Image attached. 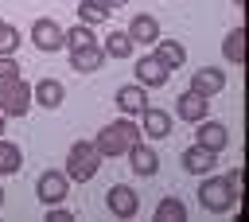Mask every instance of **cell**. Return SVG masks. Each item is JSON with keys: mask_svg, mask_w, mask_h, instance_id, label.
Segmentation results:
<instances>
[{"mask_svg": "<svg viewBox=\"0 0 249 222\" xmlns=\"http://www.w3.org/2000/svg\"><path fill=\"white\" fill-rule=\"evenodd\" d=\"M237 195H241V167L222 171V175H206V179L198 183V203H202V210H210V214L233 210V206H237Z\"/></svg>", "mask_w": 249, "mask_h": 222, "instance_id": "cell-1", "label": "cell"}, {"mask_svg": "<svg viewBox=\"0 0 249 222\" xmlns=\"http://www.w3.org/2000/svg\"><path fill=\"white\" fill-rule=\"evenodd\" d=\"M132 140H140V125L132 121V117H117V121H109V125H101L97 129V136H93V148L101 152V160H113V156H124L128 148H132Z\"/></svg>", "mask_w": 249, "mask_h": 222, "instance_id": "cell-2", "label": "cell"}, {"mask_svg": "<svg viewBox=\"0 0 249 222\" xmlns=\"http://www.w3.org/2000/svg\"><path fill=\"white\" fill-rule=\"evenodd\" d=\"M101 171V152L93 148V140H74L66 148V179L70 183H89Z\"/></svg>", "mask_w": 249, "mask_h": 222, "instance_id": "cell-3", "label": "cell"}, {"mask_svg": "<svg viewBox=\"0 0 249 222\" xmlns=\"http://www.w3.org/2000/svg\"><path fill=\"white\" fill-rule=\"evenodd\" d=\"M0 113L4 117H27L31 113V82L27 78H8L0 82Z\"/></svg>", "mask_w": 249, "mask_h": 222, "instance_id": "cell-4", "label": "cell"}, {"mask_svg": "<svg viewBox=\"0 0 249 222\" xmlns=\"http://www.w3.org/2000/svg\"><path fill=\"white\" fill-rule=\"evenodd\" d=\"M66 191H70V179H66V171H54V167L39 171V179H35V199H39L43 206L66 203Z\"/></svg>", "mask_w": 249, "mask_h": 222, "instance_id": "cell-5", "label": "cell"}, {"mask_svg": "<svg viewBox=\"0 0 249 222\" xmlns=\"http://www.w3.org/2000/svg\"><path fill=\"white\" fill-rule=\"evenodd\" d=\"M105 206H109L113 218H136V210H140V195H136L128 183H113V187L105 191Z\"/></svg>", "mask_w": 249, "mask_h": 222, "instance_id": "cell-6", "label": "cell"}, {"mask_svg": "<svg viewBox=\"0 0 249 222\" xmlns=\"http://www.w3.org/2000/svg\"><path fill=\"white\" fill-rule=\"evenodd\" d=\"M132 74H136V82H140L144 90H160V86H167L171 66H167V62H160L156 55H144V58H136Z\"/></svg>", "mask_w": 249, "mask_h": 222, "instance_id": "cell-7", "label": "cell"}, {"mask_svg": "<svg viewBox=\"0 0 249 222\" xmlns=\"http://www.w3.org/2000/svg\"><path fill=\"white\" fill-rule=\"evenodd\" d=\"M31 43L39 47V51H62V23L58 19H51V16H39L35 23H31Z\"/></svg>", "mask_w": 249, "mask_h": 222, "instance_id": "cell-8", "label": "cell"}, {"mask_svg": "<svg viewBox=\"0 0 249 222\" xmlns=\"http://www.w3.org/2000/svg\"><path fill=\"white\" fill-rule=\"evenodd\" d=\"M128 39H132L136 47H152V43L160 39V19H156L152 12H136V16L128 19Z\"/></svg>", "mask_w": 249, "mask_h": 222, "instance_id": "cell-9", "label": "cell"}, {"mask_svg": "<svg viewBox=\"0 0 249 222\" xmlns=\"http://www.w3.org/2000/svg\"><path fill=\"white\" fill-rule=\"evenodd\" d=\"M31 101H35L39 109H58V105L66 101V86H62L58 78H39V82L31 86Z\"/></svg>", "mask_w": 249, "mask_h": 222, "instance_id": "cell-10", "label": "cell"}, {"mask_svg": "<svg viewBox=\"0 0 249 222\" xmlns=\"http://www.w3.org/2000/svg\"><path fill=\"white\" fill-rule=\"evenodd\" d=\"M195 144H202V148H210V152H222L226 144H230V129L222 125V121H198L195 125Z\"/></svg>", "mask_w": 249, "mask_h": 222, "instance_id": "cell-11", "label": "cell"}, {"mask_svg": "<svg viewBox=\"0 0 249 222\" xmlns=\"http://www.w3.org/2000/svg\"><path fill=\"white\" fill-rule=\"evenodd\" d=\"M124 156H128V164H132L136 175H156V171H160V152H156L148 140H132V148H128Z\"/></svg>", "mask_w": 249, "mask_h": 222, "instance_id": "cell-12", "label": "cell"}, {"mask_svg": "<svg viewBox=\"0 0 249 222\" xmlns=\"http://www.w3.org/2000/svg\"><path fill=\"white\" fill-rule=\"evenodd\" d=\"M187 90H195V93H202V97H214V93L226 90V74H222L218 66H198V70L191 74V86H187Z\"/></svg>", "mask_w": 249, "mask_h": 222, "instance_id": "cell-13", "label": "cell"}, {"mask_svg": "<svg viewBox=\"0 0 249 222\" xmlns=\"http://www.w3.org/2000/svg\"><path fill=\"white\" fill-rule=\"evenodd\" d=\"M206 109H210V97H202V93H195V90H183V93L175 97V113H179L187 125H198V121L206 117Z\"/></svg>", "mask_w": 249, "mask_h": 222, "instance_id": "cell-14", "label": "cell"}, {"mask_svg": "<svg viewBox=\"0 0 249 222\" xmlns=\"http://www.w3.org/2000/svg\"><path fill=\"white\" fill-rule=\"evenodd\" d=\"M171 132V113L167 109H152V105H144V113H140V136H148V140H163Z\"/></svg>", "mask_w": 249, "mask_h": 222, "instance_id": "cell-15", "label": "cell"}, {"mask_svg": "<svg viewBox=\"0 0 249 222\" xmlns=\"http://www.w3.org/2000/svg\"><path fill=\"white\" fill-rule=\"evenodd\" d=\"M179 164H183V171H191V175H206V171L218 167V152H210V148H202V144H191V148L179 156Z\"/></svg>", "mask_w": 249, "mask_h": 222, "instance_id": "cell-16", "label": "cell"}, {"mask_svg": "<svg viewBox=\"0 0 249 222\" xmlns=\"http://www.w3.org/2000/svg\"><path fill=\"white\" fill-rule=\"evenodd\" d=\"M144 105H148V90H144L140 82H132V86H121V90H117V109H121L124 117H140V113H144Z\"/></svg>", "mask_w": 249, "mask_h": 222, "instance_id": "cell-17", "label": "cell"}, {"mask_svg": "<svg viewBox=\"0 0 249 222\" xmlns=\"http://www.w3.org/2000/svg\"><path fill=\"white\" fill-rule=\"evenodd\" d=\"M70 66H74L78 74H93V70H101V66H105V51H101V43L82 47V51H70Z\"/></svg>", "mask_w": 249, "mask_h": 222, "instance_id": "cell-18", "label": "cell"}, {"mask_svg": "<svg viewBox=\"0 0 249 222\" xmlns=\"http://www.w3.org/2000/svg\"><path fill=\"white\" fill-rule=\"evenodd\" d=\"M152 47H156V51H152V55H156V58H160V62H167V66H171V70H175V66H183V62H187V47H183V43H179V39H163V35H160V39H156V43H152Z\"/></svg>", "mask_w": 249, "mask_h": 222, "instance_id": "cell-19", "label": "cell"}, {"mask_svg": "<svg viewBox=\"0 0 249 222\" xmlns=\"http://www.w3.org/2000/svg\"><path fill=\"white\" fill-rule=\"evenodd\" d=\"M222 55H226L233 66H241V62H245V27H241V23L226 31V39H222Z\"/></svg>", "mask_w": 249, "mask_h": 222, "instance_id": "cell-20", "label": "cell"}, {"mask_svg": "<svg viewBox=\"0 0 249 222\" xmlns=\"http://www.w3.org/2000/svg\"><path fill=\"white\" fill-rule=\"evenodd\" d=\"M132 39H128V31H109L105 35V43H101V51H105V58H128L132 55Z\"/></svg>", "mask_w": 249, "mask_h": 222, "instance_id": "cell-21", "label": "cell"}, {"mask_svg": "<svg viewBox=\"0 0 249 222\" xmlns=\"http://www.w3.org/2000/svg\"><path fill=\"white\" fill-rule=\"evenodd\" d=\"M156 222H187V203L175 199V195L160 199L156 203Z\"/></svg>", "mask_w": 249, "mask_h": 222, "instance_id": "cell-22", "label": "cell"}, {"mask_svg": "<svg viewBox=\"0 0 249 222\" xmlns=\"http://www.w3.org/2000/svg\"><path fill=\"white\" fill-rule=\"evenodd\" d=\"M93 43H97V35L86 23H74V27L62 31V47H70V51H82V47H93Z\"/></svg>", "mask_w": 249, "mask_h": 222, "instance_id": "cell-23", "label": "cell"}, {"mask_svg": "<svg viewBox=\"0 0 249 222\" xmlns=\"http://www.w3.org/2000/svg\"><path fill=\"white\" fill-rule=\"evenodd\" d=\"M19 164H23L19 144H12V140H4V136H0V175H16V171H19Z\"/></svg>", "mask_w": 249, "mask_h": 222, "instance_id": "cell-24", "label": "cell"}, {"mask_svg": "<svg viewBox=\"0 0 249 222\" xmlns=\"http://www.w3.org/2000/svg\"><path fill=\"white\" fill-rule=\"evenodd\" d=\"M109 19V8L97 4V0H78V23L93 27V23H105Z\"/></svg>", "mask_w": 249, "mask_h": 222, "instance_id": "cell-25", "label": "cell"}, {"mask_svg": "<svg viewBox=\"0 0 249 222\" xmlns=\"http://www.w3.org/2000/svg\"><path fill=\"white\" fill-rule=\"evenodd\" d=\"M16 47H19V27L0 23V55H16Z\"/></svg>", "mask_w": 249, "mask_h": 222, "instance_id": "cell-26", "label": "cell"}, {"mask_svg": "<svg viewBox=\"0 0 249 222\" xmlns=\"http://www.w3.org/2000/svg\"><path fill=\"white\" fill-rule=\"evenodd\" d=\"M16 74H19L16 55H0V82H8V78H16Z\"/></svg>", "mask_w": 249, "mask_h": 222, "instance_id": "cell-27", "label": "cell"}, {"mask_svg": "<svg viewBox=\"0 0 249 222\" xmlns=\"http://www.w3.org/2000/svg\"><path fill=\"white\" fill-rule=\"evenodd\" d=\"M70 218H74V210H70V206H58V203H54V206H47V222H70Z\"/></svg>", "mask_w": 249, "mask_h": 222, "instance_id": "cell-28", "label": "cell"}, {"mask_svg": "<svg viewBox=\"0 0 249 222\" xmlns=\"http://www.w3.org/2000/svg\"><path fill=\"white\" fill-rule=\"evenodd\" d=\"M97 4H105V8L113 12V8H121V4H128V0H97Z\"/></svg>", "mask_w": 249, "mask_h": 222, "instance_id": "cell-29", "label": "cell"}, {"mask_svg": "<svg viewBox=\"0 0 249 222\" xmlns=\"http://www.w3.org/2000/svg\"><path fill=\"white\" fill-rule=\"evenodd\" d=\"M4 121H8V117H4V113H0V136H4Z\"/></svg>", "mask_w": 249, "mask_h": 222, "instance_id": "cell-30", "label": "cell"}, {"mask_svg": "<svg viewBox=\"0 0 249 222\" xmlns=\"http://www.w3.org/2000/svg\"><path fill=\"white\" fill-rule=\"evenodd\" d=\"M0 206H4V187H0Z\"/></svg>", "mask_w": 249, "mask_h": 222, "instance_id": "cell-31", "label": "cell"}, {"mask_svg": "<svg viewBox=\"0 0 249 222\" xmlns=\"http://www.w3.org/2000/svg\"><path fill=\"white\" fill-rule=\"evenodd\" d=\"M233 4H241V0H233Z\"/></svg>", "mask_w": 249, "mask_h": 222, "instance_id": "cell-32", "label": "cell"}, {"mask_svg": "<svg viewBox=\"0 0 249 222\" xmlns=\"http://www.w3.org/2000/svg\"><path fill=\"white\" fill-rule=\"evenodd\" d=\"M0 23H4V19H0Z\"/></svg>", "mask_w": 249, "mask_h": 222, "instance_id": "cell-33", "label": "cell"}]
</instances>
